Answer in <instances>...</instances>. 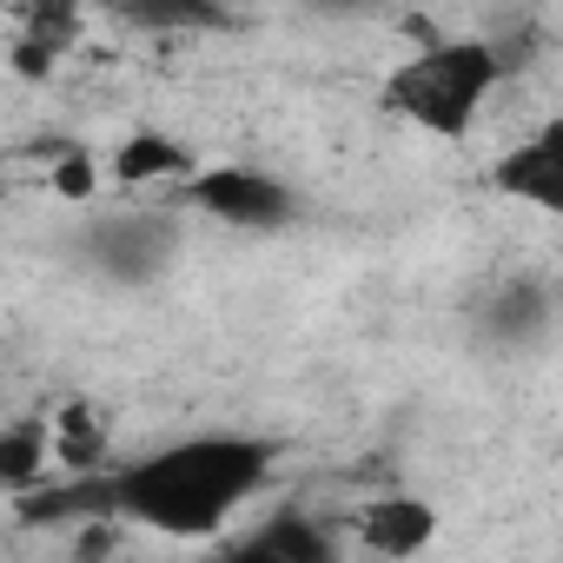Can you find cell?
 I'll list each match as a JSON object with an SVG mask.
<instances>
[{
  "label": "cell",
  "instance_id": "cell-1",
  "mask_svg": "<svg viewBox=\"0 0 563 563\" xmlns=\"http://www.w3.org/2000/svg\"><path fill=\"white\" fill-rule=\"evenodd\" d=\"M272 464H278V444L258 431H192V438H173V444L120 464L107 477L100 504L126 530L212 543L272 484Z\"/></svg>",
  "mask_w": 563,
  "mask_h": 563
},
{
  "label": "cell",
  "instance_id": "cell-2",
  "mask_svg": "<svg viewBox=\"0 0 563 563\" xmlns=\"http://www.w3.org/2000/svg\"><path fill=\"white\" fill-rule=\"evenodd\" d=\"M497 87H504V54L490 41H431L385 74V107L431 140H464Z\"/></svg>",
  "mask_w": 563,
  "mask_h": 563
},
{
  "label": "cell",
  "instance_id": "cell-3",
  "mask_svg": "<svg viewBox=\"0 0 563 563\" xmlns=\"http://www.w3.org/2000/svg\"><path fill=\"white\" fill-rule=\"evenodd\" d=\"M179 199L199 219H219V225H239V232H278V225H292V212H299V199H292L286 179H272L265 166H245V159L192 166V179L179 186Z\"/></svg>",
  "mask_w": 563,
  "mask_h": 563
},
{
  "label": "cell",
  "instance_id": "cell-4",
  "mask_svg": "<svg viewBox=\"0 0 563 563\" xmlns=\"http://www.w3.org/2000/svg\"><path fill=\"white\" fill-rule=\"evenodd\" d=\"M352 543L365 550V556H378V563H411V556H424L431 543H438V530H444V517H438V504L431 497H411V490H378V497H365L358 510H352Z\"/></svg>",
  "mask_w": 563,
  "mask_h": 563
},
{
  "label": "cell",
  "instance_id": "cell-5",
  "mask_svg": "<svg viewBox=\"0 0 563 563\" xmlns=\"http://www.w3.org/2000/svg\"><path fill=\"white\" fill-rule=\"evenodd\" d=\"M490 186L530 212H563V133L556 126H537L530 140H517L497 166H490Z\"/></svg>",
  "mask_w": 563,
  "mask_h": 563
},
{
  "label": "cell",
  "instance_id": "cell-6",
  "mask_svg": "<svg viewBox=\"0 0 563 563\" xmlns=\"http://www.w3.org/2000/svg\"><path fill=\"white\" fill-rule=\"evenodd\" d=\"M47 438H54V471H67V477H100V471L113 464L120 424H113V411H107L100 398H67V405L47 411Z\"/></svg>",
  "mask_w": 563,
  "mask_h": 563
},
{
  "label": "cell",
  "instance_id": "cell-7",
  "mask_svg": "<svg viewBox=\"0 0 563 563\" xmlns=\"http://www.w3.org/2000/svg\"><path fill=\"white\" fill-rule=\"evenodd\" d=\"M100 166H107V186H120V192H146V186H186L192 166H199V153H192L186 140L159 133V126H140V133H126Z\"/></svg>",
  "mask_w": 563,
  "mask_h": 563
},
{
  "label": "cell",
  "instance_id": "cell-8",
  "mask_svg": "<svg viewBox=\"0 0 563 563\" xmlns=\"http://www.w3.org/2000/svg\"><path fill=\"white\" fill-rule=\"evenodd\" d=\"M54 477V438H47V411L34 418H8L0 424V490L27 497Z\"/></svg>",
  "mask_w": 563,
  "mask_h": 563
},
{
  "label": "cell",
  "instance_id": "cell-9",
  "mask_svg": "<svg viewBox=\"0 0 563 563\" xmlns=\"http://www.w3.org/2000/svg\"><path fill=\"white\" fill-rule=\"evenodd\" d=\"M74 34H80V14H67V8H34V14H21V27H14V41H8V67L47 80V74L74 54Z\"/></svg>",
  "mask_w": 563,
  "mask_h": 563
},
{
  "label": "cell",
  "instance_id": "cell-10",
  "mask_svg": "<svg viewBox=\"0 0 563 563\" xmlns=\"http://www.w3.org/2000/svg\"><path fill=\"white\" fill-rule=\"evenodd\" d=\"M166 252H173V225L166 219H120V225L100 232V265H113L126 278L166 265Z\"/></svg>",
  "mask_w": 563,
  "mask_h": 563
},
{
  "label": "cell",
  "instance_id": "cell-11",
  "mask_svg": "<svg viewBox=\"0 0 563 563\" xmlns=\"http://www.w3.org/2000/svg\"><path fill=\"white\" fill-rule=\"evenodd\" d=\"M100 186H107L100 153H60V159L47 166V192H54V199H67V206H87Z\"/></svg>",
  "mask_w": 563,
  "mask_h": 563
},
{
  "label": "cell",
  "instance_id": "cell-12",
  "mask_svg": "<svg viewBox=\"0 0 563 563\" xmlns=\"http://www.w3.org/2000/svg\"><path fill=\"white\" fill-rule=\"evenodd\" d=\"M126 543V523L120 517H87L67 530V563H113Z\"/></svg>",
  "mask_w": 563,
  "mask_h": 563
}]
</instances>
